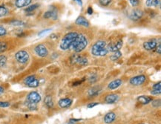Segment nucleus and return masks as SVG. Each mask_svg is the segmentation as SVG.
<instances>
[{"mask_svg": "<svg viewBox=\"0 0 161 124\" xmlns=\"http://www.w3.org/2000/svg\"><path fill=\"white\" fill-rule=\"evenodd\" d=\"M99 105V103H89V104H88L87 107L88 108H93V107L95 106V105Z\"/></svg>", "mask_w": 161, "mask_h": 124, "instance_id": "40", "label": "nucleus"}, {"mask_svg": "<svg viewBox=\"0 0 161 124\" xmlns=\"http://www.w3.org/2000/svg\"><path fill=\"white\" fill-rule=\"evenodd\" d=\"M152 105H153V106H155V107L160 106V100L159 99V100H154L153 103H152Z\"/></svg>", "mask_w": 161, "mask_h": 124, "instance_id": "37", "label": "nucleus"}, {"mask_svg": "<svg viewBox=\"0 0 161 124\" xmlns=\"http://www.w3.org/2000/svg\"><path fill=\"white\" fill-rule=\"evenodd\" d=\"M45 19H52L55 20L57 19V10L56 8H53L50 10H47L44 14Z\"/></svg>", "mask_w": 161, "mask_h": 124, "instance_id": "12", "label": "nucleus"}, {"mask_svg": "<svg viewBox=\"0 0 161 124\" xmlns=\"http://www.w3.org/2000/svg\"><path fill=\"white\" fill-rule=\"evenodd\" d=\"M78 34V33L76 31L69 32L67 34H65L63 39H62L61 43H60V49H62L63 51H66L68 48H70L72 43L77 37Z\"/></svg>", "mask_w": 161, "mask_h": 124, "instance_id": "3", "label": "nucleus"}, {"mask_svg": "<svg viewBox=\"0 0 161 124\" xmlns=\"http://www.w3.org/2000/svg\"><path fill=\"white\" fill-rule=\"evenodd\" d=\"M36 78V76L34 75H31V76H28V77H26L24 80V83H25V85H28L29 83H31V82L32 81V80H34V79Z\"/></svg>", "mask_w": 161, "mask_h": 124, "instance_id": "31", "label": "nucleus"}, {"mask_svg": "<svg viewBox=\"0 0 161 124\" xmlns=\"http://www.w3.org/2000/svg\"><path fill=\"white\" fill-rule=\"evenodd\" d=\"M74 1L76 2L79 5H80L81 7L83 6V2H82V0H74Z\"/></svg>", "mask_w": 161, "mask_h": 124, "instance_id": "43", "label": "nucleus"}, {"mask_svg": "<svg viewBox=\"0 0 161 124\" xmlns=\"http://www.w3.org/2000/svg\"><path fill=\"white\" fill-rule=\"evenodd\" d=\"M160 4V0H146V5L148 7L157 6Z\"/></svg>", "mask_w": 161, "mask_h": 124, "instance_id": "21", "label": "nucleus"}, {"mask_svg": "<svg viewBox=\"0 0 161 124\" xmlns=\"http://www.w3.org/2000/svg\"><path fill=\"white\" fill-rule=\"evenodd\" d=\"M10 24L14 26H22V25H25V23L23 21H20V20H13L10 22Z\"/></svg>", "mask_w": 161, "mask_h": 124, "instance_id": "30", "label": "nucleus"}, {"mask_svg": "<svg viewBox=\"0 0 161 124\" xmlns=\"http://www.w3.org/2000/svg\"><path fill=\"white\" fill-rule=\"evenodd\" d=\"M8 49V44L5 42H0V54L5 52Z\"/></svg>", "mask_w": 161, "mask_h": 124, "instance_id": "26", "label": "nucleus"}, {"mask_svg": "<svg viewBox=\"0 0 161 124\" xmlns=\"http://www.w3.org/2000/svg\"><path fill=\"white\" fill-rule=\"evenodd\" d=\"M72 103V100L70 98H64V99H61L58 102V104L61 108H68L69 107Z\"/></svg>", "mask_w": 161, "mask_h": 124, "instance_id": "17", "label": "nucleus"}, {"mask_svg": "<svg viewBox=\"0 0 161 124\" xmlns=\"http://www.w3.org/2000/svg\"><path fill=\"white\" fill-rule=\"evenodd\" d=\"M36 54L40 57H45L48 54V51L45 45L43 44H39L37 45L34 48Z\"/></svg>", "mask_w": 161, "mask_h": 124, "instance_id": "7", "label": "nucleus"}, {"mask_svg": "<svg viewBox=\"0 0 161 124\" xmlns=\"http://www.w3.org/2000/svg\"><path fill=\"white\" fill-rule=\"evenodd\" d=\"M159 43H160V39L157 40V39H151L146 41L143 43V48L146 51H152L157 48Z\"/></svg>", "mask_w": 161, "mask_h": 124, "instance_id": "5", "label": "nucleus"}, {"mask_svg": "<svg viewBox=\"0 0 161 124\" xmlns=\"http://www.w3.org/2000/svg\"><path fill=\"white\" fill-rule=\"evenodd\" d=\"M155 49H156V52L158 53L159 54H161V44H160V43H159L158 45L157 46V48Z\"/></svg>", "mask_w": 161, "mask_h": 124, "instance_id": "41", "label": "nucleus"}, {"mask_svg": "<svg viewBox=\"0 0 161 124\" xmlns=\"http://www.w3.org/2000/svg\"><path fill=\"white\" fill-rule=\"evenodd\" d=\"M39 80H38L36 78H35L34 80H32L29 84H28V87H31V88H36V87L39 86Z\"/></svg>", "mask_w": 161, "mask_h": 124, "instance_id": "24", "label": "nucleus"}, {"mask_svg": "<svg viewBox=\"0 0 161 124\" xmlns=\"http://www.w3.org/2000/svg\"><path fill=\"white\" fill-rule=\"evenodd\" d=\"M26 105L28 106V108L30 109V110L34 111L36 110L37 109V105H36V103H30V102H26Z\"/></svg>", "mask_w": 161, "mask_h": 124, "instance_id": "27", "label": "nucleus"}, {"mask_svg": "<svg viewBox=\"0 0 161 124\" xmlns=\"http://www.w3.org/2000/svg\"><path fill=\"white\" fill-rule=\"evenodd\" d=\"M7 57L5 55H0V67H4L6 65Z\"/></svg>", "mask_w": 161, "mask_h": 124, "instance_id": "29", "label": "nucleus"}, {"mask_svg": "<svg viewBox=\"0 0 161 124\" xmlns=\"http://www.w3.org/2000/svg\"><path fill=\"white\" fill-rule=\"evenodd\" d=\"M10 106V103L8 102H1L0 101V107L2 108H6V107Z\"/></svg>", "mask_w": 161, "mask_h": 124, "instance_id": "36", "label": "nucleus"}, {"mask_svg": "<svg viewBox=\"0 0 161 124\" xmlns=\"http://www.w3.org/2000/svg\"><path fill=\"white\" fill-rule=\"evenodd\" d=\"M8 9L4 6H0V17H2L7 15L8 14Z\"/></svg>", "mask_w": 161, "mask_h": 124, "instance_id": "28", "label": "nucleus"}, {"mask_svg": "<svg viewBox=\"0 0 161 124\" xmlns=\"http://www.w3.org/2000/svg\"><path fill=\"white\" fill-rule=\"evenodd\" d=\"M27 101L33 103H38L41 101V96L38 92H30L27 96Z\"/></svg>", "mask_w": 161, "mask_h": 124, "instance_id": "8", "label": "nucleus"}, {"mask_svg": "<svg viewBox=\"0 0 161 124\" xmlns=\"http://www.w3.org/2000/svg\"><path fill=\"white\" fill-rule=\"evenodd\" d=\"M129 1H130V3H131V5L134 7L138 6L139 5V2H140V0H129Z\"/></svg>", "mask_w": 161, "mask_h": 124, "instance_id": "35", "label": "nucleus"}, {"mask_svg": "<svg viewBox=\"0 0 161 124\" xmlns=\"http://www.w3.org/2000/svg\"><path fill=\"white\" fill-rule=\"evenodd\" d=\"M122 80L120 79L113 80V81H111L109 84V85H108V88L111 89V90H114V89H118V87H120V85H122Z\"/></svg>", "mask_w": 161, "mask_h": 124, "instance_id": "18", "label": "nucleus"}, {"mask_svg": "<svg viewBox=\"0 0 161 124\" xmlns=\"http://www.w3.org/2000/svg\"><path fill=\"white\" fill-rule=\"evenodd\" d=\"M99 2L102 6H107L111 2V0H99Z\"/></svg>", "mask_w": 161, "mask_h": 124, "instance_id": "32", "label": "nucleus"}, {"mask_svg": "<svg viewBox=\"0 0 161 124\" xmlns=\"http://www.w3.org/2000/svg\"><path fill=\"white\" fill-rule=\"evenodd\" d=\"M32 0H16L15 1V5L16 8H24V7L28 6L31 5Z\"/></svg>", "mask_w": 161, "mask_h": 124, "instance_id": "16", "label": "nucleus"}, {"mask_svg": "<svg viewBox=\"0 0 161 124\" xmlns=\"http://www.w3.org/2000/svg\"><path fill=\"white\" fill-rule=\"evenodd\" d=\"M116 119V114L114 112H109L104 117V122L106 124H110L114 121Z\"/></svg>", "mask_w": 161, "mask_h": 124, "instance_id": "14", "label": "nucleus"}, {"mask_svg": "<svg viewBox=\"0 0 161 124\" xmlns=\"http://www.w3.org/2000/svg\"><path fill=\"white\" fill-rule=\"evenodd\" d=\"M121 56H122V53L120 52V51H118V52H115L114 54H113V55H111L110 58L112 61H116V60L120 59Z\"/></svg>", "mask_w": 161, "mask_h": 124, "instance_id": "23", "label": "nucleus"}, {"mask_svg": "<svg viewBox=\"0 0 161 124\" xmlns=\"http://www.w3.org/2000/svg\"><path fill=\"white\" fill-rule=\"evenodd\" d=\"M50 31H51V29H45V30L42 31L41 32H39V34H38V36H44V35H45V34H47V33L50 32Z\"/></svg>", "mask_w": 161, "mask_h": 124, "instance_id": "34", "label": "nucleus"}, {"mask_svg": "<svg viewBox=\"0 0 161 124\" xmlns=\"http://www.w3.org/2000/svg\"><path fill=\"white\" fill-rule=\"evenodd\" d=\"M88 44H89V41H88L86 36L82 34H79L77 37L72 43L70 48L72 49L74 52L80 53L86 48Z\"/></svg>", "mask_w": 161, "mask_h": 124, "instance_id": "1", "label": "nucleus"}, {"mask_svg": "<svg viewBox=\"0 0 161 124\" xmlns=\"http://www.w3.org/2000/svg\"><path fill=\"white\" fill-rule=\"evenodd\" d=\"M153 89H158V90H161V82H158L153 85Z\"/></svg>", "mask_w": 161, "mask_h": 124, "instance_id": "39", "label": "nucleus"}, {"mask_svg": "<svg viewBox=\"0 0 161 124\" xmlns=\"http://www.w3.org/2000/svg\"><path fill=\"white\" fill-rule=\"evenodd\" d=\"M15 58L18 63H21V64H25L28 62L29 59H30V56H29V54L26 51L21 50L16 53Z\"/></svg>", "mask_w": 161, "mask_h": 124, "instance_id": "4", "label": "nucleus"}, {"mask_svg": "<svg viewBox=\"0 0 161 124\" xmlns=\"http://www.w3.org/2000/svg\"><path fill=\"white\" fill-rule=\"evenodd\" d=\"M71 62L73 63H76L81 65H85L88 64L87 58L81 56H73L71 57Z\"/></svg>", "mask_w": 161, "mask_h": 124, "instance_id": "11", "label": "nucleus"}, {"mask_svg": "<svg viewBox=\"0 0 161 124\" xmlns=\"http://www.w3.org/2000/svg\"><path fill=\"white\" fill-rule=\"evenodd\" d=\"M109 53L106 48V43L102 40L95 43L91 48V54L95 56H104Z\"/></svg>", "mask_w": 161, "mask_h": 124, "instance_id": "2", "label": "nucleus"}, {"mask_svg": "<svg viewBox=\"0 0 161 124\" xmlns=\"http://www.w3.org/2000/svg\"><path fill=\"white\" fill-rule=\"evenodd\" d=\"M160 93L161 90H158V89H153L151 92V94L152 95H158V94H160Z\"/></svg>", "mask_w": 161, "mask_h": 124, "instance_id": "38", "label": "nucleus"}, {"mask_svg": "<svg viewBox=\"0 0 161 124\" xmlns=\"http://www.w3.org/2000/svg\"><path fill=\"white\" fill-rule=\"evenodd\" d=\"M87 14H89V15H92L93 14V8H91V7H89L87 9Z\"/></svg>", "mask_w": 161, "mask_h": 124, "instance_id": "42", "label": "nucleus"}, {"mask_svg": "<svg viewBox=\"0 0 161 124\" xmlns=\"http://www.w3.org/2000/svg\"><path fill=\"white\" fill-rule=\"evenodd\" d=\"M39 7V4H38V3H36V4H34V5H30V6L28 7L26 9H25V11L26 12H32L34 11V10H35L36 9H37Z\"/></svg>", "mask_w": 161, "mask_h": 124, "instance_id": "25", "label": "nucleus"}, {"mask_svg": "<svg viewBox=\"0 0 161 124\" xmlns=\"http://www.w3.org/2000/svg\"><path fill=\"white\" fill-rule=\"evenodd\" d=\"M138 100L141 104L146 105L148 103H151V100H152V98L148 96H140L138 97Z\"/></svg>", "mask_w": 161, "mask_h": 124, "instance_id": "19", "label": "nucleus"}, {"mask_svg": "<svg viewBox=\"0 0 161 124\" xmlns=\"http://www.w3.org/2000/svg\"><path fill=\"white\" fill-rule=\"evenodd\" d=\"M146 77L145 75H139L134 76L130 80V83L133 85H140L146 82Z\"/></svg>", "mask_w": 161, "mask_h": 124, "instance_id": "9", "label": "nucleus"}, {"mask_svg": "<svg viewBox=\"0 0 161 124\" xmlns=\"http://www.w3.org/2000/svg\"><path fill=\"white\" fill-rule=\"evenodd\" d=\"M7 34V30L2 25H0V36H3Z\"/></svg>", "mask_w": 161, "mask_h": 124, "instance_id": "33", "label": "nucleus"}, {"mask_svg": "<svg viewBox=\"0 0 161 124\" xmlns=\"http://www.w3.org/2000/svg\"><path fill=\"white\" fill-rule=\"evenodd\" d=\"M44 102H45V104L46 105L48 108H52V107L54 106V102H53L52 97H51V96L47 95L45 97Z\"/></svg>", "mask_w": 161, "mask_h": 124, "instance_id": "20", "label": "nucleus"}, {"mask_svg": "<svg viewBox=\"0 0 161 124\" xmlns=\"http://www.w3.org/2000/svg\"><path fill=\"white\" fill-rule=\"evenodd\" d=\"M100 89H99L98 87H93L92 89H91L90 90H89V96L93 97V96L97 95V94H99V93H100Z\"/></svg>", "mask_w": 161, "mask_h": 124, "instance_id": "22", "label": "nucleus"}, {"mask_svg": "<svg viewBox=\"0 0 161 124\" xmlns=\"http://www.w3.org/2000/svg\"><path fill=\"white\" fill-rule=\"evenodd\" d=\"M119 100V96L117 94H109L105 97V102L108 104H112V103H115L118 102Z\"/></svg>", "mask_w": 161, "mask_h": 124, "instance_id": "15", "label": "nucleus"}, {"mask_svg": "<svg viewBox=\"0 0 161 124\" xmlns=\"http://www.w3.org/2000/svg\"><path fill=\"white\" fill-rule=\"evenodd\" d=\"M76 24L80 26H84L85 28H89V23L88 21V19L85 17H84L83 16H79L77 19H76Z\"/></svg>", "mask_w": 161, "mask_h": 124, "instance_id": "13", "label": "nucleus"}, {"mask_svg": "<svg viewBox=\"0 0 161 124\" xmlns=\"http://www.w3.org/2000/svg\"><path fill=\"white\" fill-rule=\"evenodd\" d=\"M122 44H123V42L122 39H118L117 42H113V43H109L107 46V50L108 52H115L120 51V48H122Z\"/></svg>", "mask_w": 161, "mask_h": 124, "instance_id": "6", "label": "nucleus"}, {"mask_svg": "<svg viewBox=\"0 0 161 124\" xmlns=\"http://www.w3.org/2000/svg\"><path fill=\"white\" fill-rule=\"evenodd\" d=\"M143 16V12L140 9H135L131 11V14L129 15L130 19H131L132 21H138L139 19H140Z\"/></svg>", "mask_w": 161, "mask_h": 124, "instance_id": "10", "label": "nucleus"}, {"mask_svg": "<svg viewBox=\"0 0 161 124\" xmlns=\"http://www.w3.org/2000/svg\"><path fill=\"white\" fill-rule=\"evenodd\" d=\"M3 92H4V88L0 85V95H1V94H2Z\"/></svg>", "mask_w": 161, "mask_h": 124, "instance_id": "44", "label": "nucleus"}]
</instances>
